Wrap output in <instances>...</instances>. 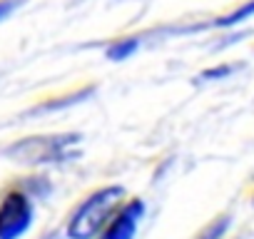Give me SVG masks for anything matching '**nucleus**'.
<instances>
[{
    "label": "nucleus",
    "instance_id": "6",
    "mask_svg": "<svg viewBox=\"0 0 254 239\" xmlns=\"http://www.w3.org/2000/svg\"><path fill=\"white\" fill-rule=\"evenodd\" d=\"M249 15H254V0H247V3H244V5H239L237 10H232V13H227V15L217 18L212 25H214V28H229V25L242 23V20H244V18H249Z\"/></svg>",
    "mask_w": 254,
    "mask_h": 239
},
{
    "label": "nucleus",
    "instance_id": "2",
    "mask_svg": "<svg viewBox=\"0 0 254 239\" xmlns=\"http://www.w3.org/2000/svg\"><path fill=\"white\" fill-rule=\"evenodd\" d=\"M80 135H53V137H28L8 150L18 162H60L70 157Z\"/></svg>",
    "mask_w": 254,
    "mask_h": 239
},
{
    "label": "nucleus",
    "instance_id": "1",
    "mask_svg": "<svg viewBox=\"0 0 254 239\" xmlns=\"http://www.w3.org/2000/svg\"><path fill=\"white\" fill-rule=\"evenodd\" d=\"M122 194H125L122 187H102L92 192L72 214L67 224V237L70 239H97L105 232V227L112 222V217L117 214Z\"/></svg>",
    "mask_w": 254,
    "mask_h": 239
},
{
    "label": "nucleus",
    "instance_id": "7",
    "mask_svg": "<svg viewBox=\"0 0 254 239\" xmlns=\"http://www.w3.org/2000/svg\"><path fill=\"white\" fill-rule=\"evenodd\" d=\"M18 5H20V0H0V20L8 18V15H10Z\"/></svg>",
    "mask_w": 254,
    "mask_h": 239
},
{
    "label": "nucleus",
    "instance_id": "9",
    "mask_svg": "<svg viewBox=\"0 0 254 239\" xmlns=\"http://www.w3.org/2000/svg\"><path fill=\"white\" fill-rule=\"evenodd\" d=\"M227 72H232V67H217V70H207V72H204V77H222V75H227Z\"/></svg>",
    "mask_w": 254,
    "mask_h": 239
},
{
    "label": "nucleus",
    "instance_id": "4",
    "mask_svg": "<svg viewBox=\"0 0 254 239\" xmlns=\"http://www.w3.org/2000/svg\"><path fill=\"white\" fill-rule=\"evenodd\" d=\"M142 212H145V204L140 199H130L117 209V214L112 217V222L105 227V232L97 239H132L142 219Z\"/></svg>",
    "mask_w": 254,
    "mask_h": 239
},
{
    "label": "nucleus",
    "instance_id": "3",
    "mask_svg": "<svg viewBox=\"0 0 254 239\" xmlns=\"http://www.w3.org/2000/svg\"><path fill=\"white\" fill-rule=\"evenodd\" d=\"M33 224V202L23 192H8L0 202V239H20Z\"/></svg>",
    "mask_w": 254,
    "mask_h": 239
},
{
    "label": "nucleus",
    "instance_id": "5",
    "mask_svg": "<svg viewBox=\"0 0 254 239\" xmlns=\"http://www.w3.org/2000/svg\"><path fill=\"white\" fill-rule=\"evenodd\" d=\"M140 40L137 38H122V40H115L110 48H107V60H127L135 50H137Z\"/></svg>",
    "mask_w": 254,
    "mask_h": 239
},
{
    "label": "nucleus",
    "instance_id": "8",
    "mask_svg": "<svg viewBox=\"0 0 254 239\" xmlns=\"http://www.w3.org/2000/svg\"><path fill=\"white\" fill-rule=\"evenodd\" d=\"M224 229H227V219H219V224H217V227L212 224V227L207 229V234H202L199 239H217V237H219Z\"/></svg>",
    "mask_w": 254,
    "mask_h": 239
}]
</instances>
